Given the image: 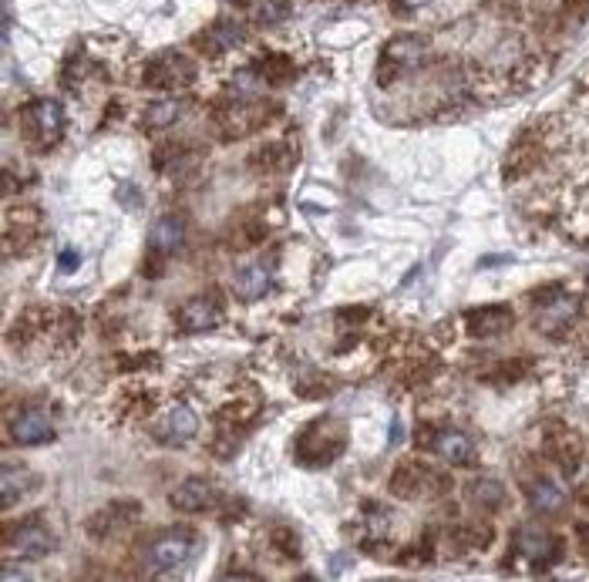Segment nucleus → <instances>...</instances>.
<instances>
[{"label": "nucleus", "mask_w": 589, "mask_h": 582, "mask_svg": "<svg viewBox=\"0 0 589 582\" xmlns=\"http://www.w3.org/2000/svg\"><path fill=\"white\" fill-rule=\"evenodd\" d=\"M14 445H48L54 441V418L44 408H27L11 421Z\"/></svg>", "instance_id": "nucleus-8"}, {"label": "nucleus", "mask_w": 589, "mask_h": 582, "mask_svg": "<svg viewBox=\"0 0 589 582\" xmlns=\"http://www.w3.org/2000/svg\"><path fill=\"white\" fill-rule=\"evenodd\" d=\"M468 495H472V502L478 508H489V512H495V508L505 502V488L502 482H495V478H478V482H472V488H468Z\"/></svg>", "instance_id": "nucleus-22"}, {"label": "nucleus", "mask_w": 589, "mask_h": 582, "mask_svg": "<svg viewBox=\"0 0 589 582\" xmlns=\"http://www.w3.org/2000/svg\"><path fill=\"white\" fill-rule=\"evenodd\" d=\"M182 243H186V219H182V216H162L159 223L152 226L149 246L159 256H172Z\"/></svg>", "instance_id": "nucleus-16"}, {"label": "nucleus", "mask_w": 589, "mask_h": 582, "mask_svg": "<svg viewBox=\"0 0 589 582\" xmlns=\"http://www.w3.org/2000/svg\"><path fill=\"white\" fill-rule=\"evenodd\" d=\"M21 125L38 145H54L64 132V112L54 98H38L24 108Z\"/></svg>", "instance_id": "nucleus-4"}, {"label": "nucleus", "mask_w": 589, "mask_h": 582, "mask_svg": "<svg viewBox=\"0 0 589 582\" xmlns=\"http://www.w3.org/2000/svg\"><path fill=\"white\" fill-rule=\"evenodd\" d=\"M165 431H169V441H172V445H186V441L196 438V431H199L196 411H192L189 404H172L169 424H165Z\"/></svg>", "instance_id": "nucleus-19"}, {"label": "nucleus", "mask_w": 589, "mask_h": 582, "mask_svg": "<svg viewBox=\"0 0 589 582\" xmlns=\"http://www.w3.org/2000/svg\"><path fill=\"white\" fill-rule=\"evenodd\" d=\"M169 502L172 508H179V512H206V508H213L216 492L206 478H186V482H179L172 488Z\"/></svg>", "instance_id": "nucleus-12"}, {"label": "nucleus", "mask_w": 589, "mask_h": 582, "mask_svg": "<svg viewBox=\"0 0 589 582\" xmlns=\"http://www.w3.org/2000/svg\"><path fill=\"white\" fill-rule=\"evenodd\" d=\"M243 41V27H239L236 21H229V17H223V21L209 24L206 31L196 38V48L202 54H209V58H216V54H226L233 51L236 44Z\"/></svg>", "instance_id": "nucleus-13"}, {"label": "nucleus", "mask_w": 589, "mask_h": 582, "mask_svg": "<svg viewBox=\"0 0 589 582\" xmlns=\"http://www.w3.org/2000/svg\"><path fill=\"white\" fill-rule=\"evenodd\" d=\"M236 293L243 300H260L266 290H270V283H273V270L266 266L263 260H256V263H246V266H239L236 270Z\"/></svg>", "instance_id": "nucleus-17"}, {"label": "nucleus", "mask_w": 589, "mask_h": 582, "mask_svg": "<svg viewBox=\"0 0 589 582\" xmlns=\"http://www.w3.org/2000/svg\"><path fill=\"white\" fill-rule=\"evenodd\" d=\"M31 485H34L31 471L7 465L4 475H0V508H11L17 498H24L27 492H31Z\"/></svg>", "instance_id": "nucleus-20"}, {"label": "nucleus", "mask_w": 589, "mask_h": 582, "mask_svg": "<svg viewBox=\"0 0 589 582\" xmlns=\"http://www.w3.org/2000/svg\"><path fill=\"white\" fill-rule=\"evenodd\" d=\"M431 451H435L441 461L458 465V468H465V465H472L475 461V441L468 438L465 431H455V428L438 431L435 441H431Z\"/></svg>", "instance_id": "nucleus-11"}, {"label": "nucleus", "mask_w": 589, "mask_h": 582, "mask_svg": "<svg viewBox=\"0 0 589 582\" xmlns=\"http://www.w3.org/2000/svg\"><path fill=\"white\" fill-rule=\"evenodd\" d=\"M223 320V307H219L216 297H196L189 300L179 313L182 330H213L216 323Z\"/></svg>", "instance_id": "nucleus-15"}, {"label": "nucleus", "mask_w": 589, "mask_h": 582, "mask_svg": "<svg viewBox=\"0 0 589 582\" xmlns=\"http://www.w3.org/2000/svg\"><path fill=\"white\" fill-rule=\"evenodd\" d=\"M81 263V256L75 253V249H64L61 253V270H71V266H78Z\"/></svg>", "instance_id": "nucleus-24"}, {"label": "nucleus", "mask_w": 589, "mask_h": 582, "mask_svg": "<svg viewBox=\"0 0 589 582\" xmlns=\"http://www.w3.org/2000/svg\"><path fill=\"white\" fill-rule=\"evenodd\" d=\"M465 323H468V334L492 337V334H502L505 327H512V310L509 307H482V310L468 313Z\"/></svg>", "instance_id": "nucleus-18"}, {"label": "nucleus", "mask_w": 589, "mask_h": 582, "mask_svg": "<svg viewBox=\"0 0 589 582\" xmlns=\"http://www.w3.org/2000/svg\"><path fill=\"white\" fill-rule=\"evenodd\" d=\"M579 539H583V549H586V556H589V525H579Z\"/></svg>", "instance_id": "nucleus-26"}, {"label": "nucleus", "mask_w": 589, "mask_h": 582, "mask_svg": "<svg viewBox=\"0 0 589 582\" xmlns=\"http://www.w3.org/2000/svg\"><path fill=\"white\" fill-rule=\"evenodd\" d=\"M226 4H236V7H246V4H253V0H226Z\"/></svg>", "instance_id": "nucleus-27"}, {"label": "nucleus", "mask_w": 589, "mask_h": 582, "mask_svg": "<svg viewBox=\"0 0 589 582\" xmlns=\"http://www.w3.org/2000/svg\"><path fill=\"white\" fill-rule=\"evenodd\" d=\"M398 4H404V7H408V11H418V7L431 4V0H398Z\"/></svg>", "instance_id": "nucleus-25"}, {"label": "nucleus", "mask_w": 589, "mask_h": 582, "mask_svg": "<svg viewBox=\"0 0 589 582\" xmlns=\"http://www.w3.org/2000/svg\"><path fill=\"white\" fill-rule=\"evenodd\" d=\"M579 317V300L569 293H556L552 300H539V330L542 334H559L573 327Z\"/></svg>", "instance_id": "nucleus-10"}, {"label": "nucleus", "mask_w": 589, "mask_h": 582, "mask_svg": "<svg viewBox=\"0 0 589 582\" xmlns=\"http://www.w3.org/2000/svg\"><path fill=\"white\" fill-rule=\"evenodd\" d=\"M290 14H293L290 0H263L260 11H256V24H260V27H273V24L287 21Z\"/></svg>", "instance_id": "nucleus-23"}, {"label": "nucleus", "mask_w": 589, "mask_h": 582, "mask_svg": "<svg viewBox=\"0 0 589 582\" xmlns=\"http://www.w3.org/2000/svg\"><path fill=\"white\" fill-rule=\"evenodd\" d=\"M196 78V68H192L189 58H182V54H162V58H155L149 68H145V85L149 88H182L189 85V81Z\"/></svg>", "instance_id": "nucleus-7"}, {"label": "nucleus", "mask_w": 589, "mask_h": 582, "mask_svg": "<svg viewBox=\"0 0 589 582\" xmlns=\"http://www.w3.org/2000/svg\"><path fill=\"white\" fill-rule=\"evenodd\" d=\"M425 58H428V44L421 41V38H411V34H404V38H394L388 48L381 51V68H377V81L388 88L391 81H398L401 75L414 71Z\"/></svg>", "instance_id": "nucleus-3"}, {"label": "nucleus", "mask_w": 589, "mask_h": 582, "mask_svg": "<svg viewBox=\"0 0 589 582\" xmlns=\"http://www.w3.org/2000/svg\"><path fill=\"white\" fill-rule=\"evenodd\" d=\"M182 112H186V101L179 98H165V101H155V105L145 108V128H152V132H162V128L176 125Z\"/></svg>", "instance_id": "nucleus-21"}, {"label": "nucleus", "mask_w": 589, "mask_h": 582, "mask_svg": "<svg viewBox=\"0 0 589 582\" xmlns=\"http://www.w3.org/2000/svg\"><path fill=\"white\" fill-rule=\"evenodd\" d=\"M199 532L196 529H165L162 535H155L145 552V562L155 572H182L192 566L199 556Z\"/></svg>", "instance_id": "nucleus-1"}, {"label": "nucleus", "mask_w": 589, "mask_h": 582, "mask_svg": "<svg viewBox=\"0 0 589 582\" xmlns=\"http://www.w3.org/2000/svg\"><path fill=\"white\" fill-rule=\"evenodd\" d=\"M515 549H519V556L536 569H546L563 556V542L552 532L539 529V525H522V529L515 532Z\"/></svg>", "instance_id": "nucleus-5"}, {"label": "nucleus", "mask_w": 589, "mask_h": 582, "mask_svg": "<svg viewBox=\"0 0 589 582\" xmlns=\"http://www.w3.org/2000/svg\"><path fill=\"white\" fill-rule=\"evenodd\" d=\"M347 445V431L344 424L334 418H324L317 424H310L297 441V458L303 465H330Z\"/></svg>", "instance_id": "nucleus-2"}, {"label": "nucleus", "mask_w": 589, "mask_h": 582, "mask_svg": "<svg viewBox=\"0 0 589 582\" xmlns=\"http://www.w3.org/2000/svg\"><path fill=\"white\" fill-rule=\"evenodd\" d=\"M7 549L21 559H44L54 549V535L41 522H24L14 532H7Z\"/></svg>", "instance_id": "nucleus-9"}, {"label": "nucleus", "mask_w": 589, "mask_h": 582, "mask_svg": "<svg viewBox=\"0 0 589 582\" xmlns=\"http://www.w3.org/2000/svg\"><path fill=\"white\" fill-rule=\"evenodd\" d=\"M529 505L536 508L539 515H559L563 508L569 505V492L559 482H552V478H536L529 488Z\"/></svg>", "instance_id": "nucleus-14"}, {"label": "nucleus", "mask_w": 589, "mask_h": 582, "mask_svg": "<svg viewBox=\"0 0 589 582\" xmlns=\"http://www.w3.org/2000/svg\"><path fill=\"white\" fill-rule=\"evenodd\" d=\"M263 122H266V112H263V105H256L253 98L239 95V101H229V105L219 108V128H223V135H229V138L250 135Z\"/></svg>", "instance_id": "nucleus-6"}]
</instances>
